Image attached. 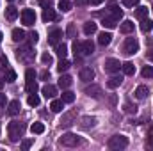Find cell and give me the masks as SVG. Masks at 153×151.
I'll use <instances>...</instances> for the list:
<instances>
[{"mask_svg":"<svg viewBox=\"0 0 153 151\" xmlns=\"http://www.w3.org/2000/svg\"><path fill=\"white\" fill-rule=\"evenodd\" d=\"M146 57H148V61H152V62H153V52H148V53H146Z\"/></svg>","mask_w":153,"mask_h":151,"instance_id":"9f6ffc18","label":"cell"},{"mask_svg":"<svg viewBox=\"0 0 153 151\" xmlns=\"http://www.w3.org/2000/svg\"><path fill=\"white\" fill-rule=\"evenodd\" d=\"M148 16V7H144V5H139L137 9H135V18H139V20H144Z\"/></svg>","mask_w":153,"mask_h":151,"instance_id":"4dcf8cb0","label":"cell"},{"mask_svg":"<svg viewBox=\"0 0 153 151\" xmlns=\"http://www.w3.org/2000/svg\"><path fill=\"white\" fill-rule=\"evenodd\" d=\"M78 76H80V80L82 82H91L93 78H94V70L93 68H80V73H78Z\"/></svg>","mask_w":153,"mask_h":151,"instance_id":"30bf717a","label":"cell"},{"mask_svg":"<svg viewBox=\"0 0 153 151\" xmlns=\"http://www.w3.org/2000/svg\"><path fill=\"white\" fill-rule=\"evenodd\" d=\"M61 126L62 128H70L71 124H75L76 123V112L75 110H68L66 114H62V117H61Z\"/></svg>","mask_w":153,"mask_h":151,"instance_id":"8992f818","label":"cell"},{"mask_svg":"<svg viewBox=\"0 0 153 151\" xmlns=\"http://www.w3.org/2000/svg\"><path fill=\"white\" fill-rule=\"evenodd\" d=\"M117 21H119V20H116L114 16H105V18L102 20V25H103L105 29H114L116 25H117Z\"/></svg>","mask_w":153,"mask_h":151,"instance_id":"e0dca14e","label":"cell"},{"mask_svg":"<svg viewBox=\"0 0 153 151\" xmlns=\"http://www.w3.org/2000/svg\"><path fill=\"white\" fill-rule=\"evenodd\" d=\"M23 39H25V32L22 29H14L13 30V41L18 43V41H23Z\"/></svg>","mask_w":153,"mask_h":151,"instance_id":"e575fe53","label":"cell"},{"mask_svg":"<svg viewBox=\"0 0 153 151\" xmlns=\"http://www.w3.org/2000/svg\"><path fill=\"white\" fill-rule=\"evenodd\" d=\"M66 36L68 38H76V27H75V23H68V29H66Z\"/></svg>","mask_w":153,"mask_h":151,"instance_id":"8d00e7d4","label":"cell"},{"mask_svg":"<svg viewBox=\"0 0 153 151\" xmlns=\"http://www.w3.org/2000/svg\"><path fill=\"white\" fill-rule=\"evenodd\" d=\"M7 133H9V141H11V142H18L20 137H22V133H23V126H22V123H18V121H11L9 126H7Z\"/></svg>","mask_w":153,"mask_h":151,"instance_id":"7a4b0ae2","label":"cell"},{"mask_svg":"<svg viewBox=\"0 0 153 151\" xmlns=\"http://www.w3.org/2000/svg\"><path fill=\"white\" fill-rule=\"evenodd\" d=\"M4 105H5V94L0 93V107H4Z\"/></svg>","mask_w":153,"mask_h":151,"instance_id":"db71d44e","label":"cell"},{"mask_svg":"<svg viewBox=\"0 0 153 151\" xmlns=\"http://www.w3.org/2000/svg\"><path fill=\"white\" fill-rule=\"evenodd\" d=\"M61 100H62L64 103H73V101H75V94H73L71 91H64V93H62V98H61Z\"/></svg>","mask_w":153,"mask_h":151,"instance_id":"836d02e7","label":"cell"},{"mask_svg":"<svg viewBox=\"0 0 153 151\" xmlns=\"http://www.w3.org/2000/svg\"><path fill=\"white\" fill-rule=\"evenodd\" d=\"M20 109H22L20 101H18V100H13V101L9 103V109H7V112L11 114V115H16V114H20Z\"/></svg>","mask_w":153,"mask_h":151,"instance_id":"cb8c5ba5","label":"cell"},{"mask_svg":"<svg viewBox=\"0 0 153 151\" xmlns=\"http://www.w3.org/2000/svg\"><path fill=\"white\" fill-rule=\"evenodd\" d=\"M29 105H32V107H38L39 105V96L34 93V94H29Z\"/></svg>","mask_w":153,"mask_h":151,"instance_id":"60d3db41","label":"cell"},{"mask_svg":"<svg viewBox=\"0 0 153 151\" xmlns=\"http://www.w3.org/2000/svg\"><path fill=\"white\" fill-rule=\"evenodd\" d=\"M59 144L61 146H66V148H75L78 144H82V139L78 135H75V133H64L59 139Z\"/></svg>","mask_w":153,"mask_h":151,"instance_id":"277c9868","label":"cell"},{"mask_svg":"<svg viewBox=\"0 0 153 151\" xmlns=\"http://www.w3.org/2000/svg\"><path fill=\"white\" fill-rule=\"evenodd\" d=\"M50 109H52V112H61V110L64 109V101H62V100H52Z\"/></svg>","mask_w":153,"mask_h":151,"instance_id":"484cf974","label":"cell"},{"mask_svg":"<svg viewBox=\"0 0 153 151\" xmlns=\"http://www.w3.org/2000/svg\"><path fill=\"white\" fill-rule=\"evenodd\" d=\"M143 76H144V78H152L153 76V68L152 66H144V68H143Z\"/></svg>","mask_w":153,"mask_h":151,"instance_id":"b9f144b4","label":"cell"},{"mask_svg":"<svg viewBox=\"0 0 153 151\" xmlns=\"http://www.w3.org/2000/svg\"><path fill=\"white\" fill-rule=\"evenodd\" d=\"M5 18H7L9 21H14V20L18 18V9L13 7V5H9V7L5 9Z\"/></svg>","mask_w":153,"mask_h":151,"instance_id":"7402d4cb","label":"cell"},{"mask_svg":"<svg viewBox=\"0 0 153 151\" xmlns=\"http://www.w3.org/2000/svg\"><path fill=\"white\" fill-rule=\"evenodd\" d=\"M32 146V141L30 139H25V141H22V150H29Z\"/></svg>","mask_w":153,"mask_h":151,"instance_id":"7dc6e473","label":"cell"},{"mask_svg":"<svg viewBox=\"0 0 153 151\" xmlns=\"http://www.w3.org/2000/svg\"><path fill=\"white\" fill-rule=\"evenodd\" d=\"M119 68H121V64H119V61L117 59H107L105 61V71L107 73H119Z\"/></svg>","mask_w":153,"mask_h":151,"instance_id":"9c48e42d","label":"cell"},{"mask_svg":"<svg viewBox=\"0 0 153 151\" xmlns=\"http://www.w3.org/2000/svg\"><path fill=\"white\" fill-rule=\"evenodd\" d=\"M121 68H123V73L128 76H132L135 73V66L132 64V62H125V64H121Z\"/></svg>","mask_w":153,"mask_h":151,"instance_id":"83f0119b","label":"cell"},{"mask_svg":"<svg viewBox=\"0 0 153 151\" xmlns=\"http://www.w3.org/2000/svg\"><path fill=\"white\" fill-rule=\"evenodd\" d=\"M41 78H43V80H48V78H50V71H48V70H43V71H41Z\"/></svg>","mask_w":153,"mask_h":151,"instance_id":"681fc988","label":"cell"},{"mask_svg":"<svg viewBox=\"0 0 153 151\" xmlns=\"http://www.w3.org/2000/svg\"><path fill=\"white\" fill-rule=\"evenodd\" d=\"M121 82H123V76L116 75V73H114V75L107 80V85H109L111 89H116V87H119V85H121Z\"/></svg>","mask_w":153,"mask_h":151,"instance_id":"4fadbf2b","label":"cell"},{"mask_svg":"<svg viewBox=\"0 0 153 151\" xmlns=\"http://www.w3.org/2000/svg\"><path fill=\"white\" fill-rule=\"evenodd\" d=\"M152 11H153V7H152Z\"/></svg>","mask_w":153,"mask_h":151,"instance_id":"91938a15","label":"cell"},{"mask_svg":"<svg viewBox=\"0 0 153 151\" xmlns=\"http://www.w3.org/2000/svg\"><path fill=\"white\" fill-rule=\"evenodd\" d=\"M123 52H125V55H134V53H137V52H139V43H137V39L135 38H126L125 44H123Z\"/></svg>","mask_w":153,"mask_h":151,"instance_id":"5b68a950","label":"cell"},{"mask_svg":"<svg viewBox=\"0 0 153 151\" xmlns=\"http://www.w3.org/2000/svg\"><path fill=\"white\" fill-rule=\"evenodd\" d=\"M41 5H43V9L52 7V0H41Z\"/></svg>","mask_w":153,"mask_h":151,"instance_id":"816d5d0a","label":"cell"},{"mask_svg":"<svg viewBox=\"0 0 153 151\" xmlns=\"http://www.w3.org/2000/svg\"><path fill=\"white\" fill-rule=\"evenodd\" d=\"M61 39H62V30H59V29H55L48 34V43L50 44H57Z\"/></svg>","mask_w":153,"mask_h":151,"instance_id":"7c38bea8","label":"cell"},{"mask_svg":"<svg viewBox=\"0 0 153 151\" xmlns=\"http://www.w3.org/2000/svg\"><path fill=\"white\" fill-rule=\"evenodd\" d=\"M22 21H23V25L32 27L36 23V13L32 9H23L22 11Z\"/></svg>","mask_w":153,"mask_h":151,"instance_id":"52a82bcc","label":"cell"},{"mask_svg":"<svg viewBox=\"0 0 153 151\" xmlns=\"http://www.w3.org/2000/svg\"><path fill=\"white\" fill-rule=\"evenodd\" d=\"M75 4L82 7V5H87V4H89V0H75Z\"/></svg>","mask_w":153,"mask_h":151,"instance_id":"f5cc1de1","label":"cell"},{"mask_svg":"<svg viewBox=\"0 0 153 151\" xmlns=\"http://www.w3.org/2000/svg\"><path fill=\"white\" fill-rule=\"evenodd\" d=\"M2 87H4V80L0 78V91H2Z\"/></svg>","mask_w":153,"mask_h":151,"instance_id":"6f0895ef","label":"cell"},{"mask_svg":"<svg viewBox=\"0 0 153 151\" xmlns=\"http://www.w3.org/2000/svg\"><path fill=\"white\" fill-rule=\"evenodd\" d=\"M123 4L126 7H137L139 5V0H123Z\"/></svg>","mask_w":153,"mask_h":151,"instance_id":"bcb514c9","label":"cell"},{"mask_svg":"<svg viewBox=\"0 0 153 151\" xmlns=\"http://www.w3.org/2000/svg\"><path fill=\"white\" fill-rule=\"evenodd\" d=\"M0 41H2V34H0Z\"/></svg>","mask_w":153,"mask_h":151,"instance_id":"680465c9","label":"cell"},{"mask_svg":"<svg viewBox=\"0 0 153 151\" xmlns=\"http://www.w3.org/2000/svg\"><path fill=\"white\" fill-rule=\"evenodd\" d=\"M87 96H91V98H102V94H103V91H102V87L100 85H96V84H91L89 87H85V91H84Z\"/></svg>","mask_w":153,"mask_h":151,"instance_id":"ba28073f","label":"cell"},{"mask_svg":"<svg viewBox=\"0 0 153 151\" xmlns=\"http://www.w3.org/2000/svg\"><path fill=\"white\" fill-rule=\"evenodd\" d=\"M38 39H39L38 32H34V30H32V32L29 34V44H30V46H32V44H36V43H38Z\"/></svg>","mask_w":153,"mask_h":151,"instance_id":"7bdbcfd3","label":"cell"},{"mask_svg":"<svg viewBox=\"0 0 153 151\" xmlns=\"http://www.w3.org/2000/svg\"><path fill=\"white\" fill-rule=\"evenodd\" d=\"M59 9H61L62 13L71 11V2H70V0H61V2H59Z\"/></svg>","mask_w":153,"mask_h":151,"instance_id":"d590c367","label":"cell"},{"mask_svg":"<svg viewBox=\"0 0 153 151\" xmlns=\"http://www.w3.org/2000/svg\"><path fill=\"white\" fill-rule=\"evenodd\" d=\"M148 146L153 150V126L150 128V132H148Z\"/></svg>","mask_w":153,"mask_h":151,"instance_id":"c3c4849f","label":"cell"},{"mask_svg":"<svg viewBox=\"0 0 153 151\" xmlns=\"http://www.w3.org/2000/svg\"><path fill=\"white\" fill-rule=\"evenodd\" d=\"M102 2H103V0H89V4H91V5H100Z\"/></svg>","mask_w":153,"mask_h":151,"instance_id":"11a10c76","label":"cell"},{"mask_svg":"<svg viewBox=\"0 0 153 151\" xmlns=\"http://www.w3.org/2000/svg\"><path fill=\"white\" fill-rule=\"evenodd\" d=\"M41 93H43V96H45L46 100H48V98H50V100H53V98H55V94H57V87H55V85H52V84H46V85L41 89Z\"/></svg>","mask_w":153,"mask_h":151,"instance_id":"8fae6325","label":"cell"},{"mask_svg":"<svg viewBox=\"0 0 153 151\" xmlns=\"http://www.w3.org/2000/svg\"><path fill=\"white\" fill-rule=\"evenodd\" d=\"M107 146H109L111 150H114V151L125 150V148L128 146V139H126L125 135H112V137L109 139V142H107Z\"/></svg>","mask_w":153,"mask_h":151,"instance_id":"3957f363","label":"cell"},{"mask_svg":"<svg viewBox=\"0 0 153 151\" xmlns=\"http://www.w3.org/2000/svg\"><path fill=\"white\" fill-rule=\"evenodd\" d=\"M71 85V76L70 75H62L59 78V87H62V89H68Z\"/></svg>","mask_w":153,"mask_h":151,"instance_id":"f1b7e54d","label":"cell"},{"mask_svg":"<svg viewBox=\"0 0 153 151\" xmlns=\"http://www.w3.org/2000/svg\"><path fill=\"white\" fill-rule=\"evenodd\" d=\"M111 41H112V34H111V32H100V34H98V43H100L102 46L111 44Z\"/></svg>","mask_w":153,"mask_h":151,"instance_id":"5bb4252c","label":"cell"},{"mask_svg":"<svg viewBox=\"0 0 153 151\" xmlns=\"http://www.w3.org/2000/svg\"><path fill=\"white\" fill-rule=\"evenodd\" d=\"M119 30H121L123 34H132V32H134V21H130V20H125V21L121 23Z\"/></svg>","mask_w":153,"mask_h":151,"instance_id":"d6986e66","label":"cell"},{"mask_svg":"<svg viewBox=\"0 0 153 151\" xmlns=\"http://www.w3.org/2000/svg\"><path fill=\"white\" fill-rule=\"evenodd\" d=\"M16 80V73L13 71V70H5V75H4V82H14Z\"/></svg>","mask_w":153,"mask_h":151,"instance_id":"74e56055","label":"cell"},{"mask_svg":"<svg viewBox=\"0 0 153 151\" xmlns=\"http://www.w3.org/2000/svg\"><path fill=\"white\" fill-rule=\"evenodd\" d=\"M109 9H111V16H114L116 20H121V18H123V11H121L116 4H111Z\"/></svg>","mask_w":153,"mask_h":151,"instance_id":"4316f807","label":"cell"},{"mask_svg":"<svg viewBox=\"0 0 153 151\" xmlns=\"http://www.w3.org/2000/svg\"><path fill=\"white\" fill-rule=\"evenodd\" d=\"M25 91H27L29 94L38 93V82H36V80H27V82H25Z\"/></svg>","mask_w":153,"mask_h":151,"instance_id":"d4e9b609","label":"cell"},{"mask_svg":"<svg viewBox=\"0 0 153 151\" xmlns=\"http://www.w3.org/2000/svg\"><path fill=\"white\" fill-rule=\"evenodd\" d=\"M123 109H125V112H126V114H135V112H137V107H135V105H132L130 101H126V103L123 105Z\"/></svg>","mask_w":153,"mask_h":151,"instance_id":"ab89813d","label":"cell"},{"mask_svg":"<svg viewBox=\"0 0 153 151\" xmlns=\"http://www.w3.org/2000/svg\"><path fill=\"white\" fill-rule=\"evenodd\" d=\"M55 18H57V14H55V11H53L52 7L43 9V20H45V21H53Z\"/></svg>","mask_w":153,"mask_h":151,"instance_id":"ac0fdd59","label":"cell"},{"mask_svg":"<svg viewBox=\"0 0 153 151\" xmlns=\"http://www.w3.org/2000/svg\"><path fill=\"white\" fill-rule=\"evenodd\" d=\"M30 132H32V133H43V132H45V124H43V123H34V124H32V126H30Z\"/></svg>","mask_w":153,"mask_h":151,"instance_id":"f35d334b","label":"cell"},{"mask_svg":"<svg viewBox=\"0 0 153 151\" xmlns=\"http://www.w3.org/2000/svg\"><path fill=\"white\" fill-rule=\"evenodd\" d=\"M96 29H98V27H96V23H94V21H85V23H84V34H85V36L94 34V32H96Z\"/></svg>","mask_w":153,"mask_h":151,"instance_id":"603a6c76","label":"cell"},{"mask_svg":"<svg viewBox=\"0 0 153 151\" xmlns=\"http://www.w3.org/2000/svg\"><path fill=\"white\" fill-rule=\"evenodd\" d=\"M148 94H150V89L146 85H139L135 89V98L137 100H144V98H148Z\"/></svg>","mask_w":153,"mask_h":151,"instance_id":"2e32d148","label":"cell"},{"mask_svg":"<svg viewBox=\"0 0 153 151\" xmlns=\"http://www.w3.org/2000/svg\"><path fill=\"white\" fill-rule=\"evenodd\" d=\"M16 57H18V61H22V62H25V64H30V62H34L36 52H34L30 46H22V48L16 50Z\"/></svg>","mask_w":153,"mask_h":151,"instance_id":"6da1fadb","label":"cell"},{"mask_svg":"<svg viewBox=\"0 0 153 151\" xmlns=\"http://www.w3.org/2000/svg\"><path fill=\"white\" fill-rule=\"evenodd\" d=\"M73 53H75V61L80 59V57H84L82 55V43L80 41H73Z\"/></svg>","mask_w":153,"mask_h":151,"instance_id":"1f68e13d","label":"cell"},{"mask_svg":"<svg viewBox=\"0 0 153 151\" xmlns=\"http://www.w3.org/2000/svg\"><path fill=\"white\" fill-rule=\"evenodd\" d=\"M5 66H7V59L4 55H0V70H4Z\"/></svg>","mask_w":153,"mask_h":151,"instance_id":"f907efd6","label":"cell"},{"mask_svg":"<svg viewBox=\"0 0 153 151\" xmlns=\"http://www.w3.org/2000/svg\"><path fill=\"white\" fill-rule=\"evenodd\" d=\"M25 78H27V80H36V71H34L32 68H29L27 73H25Z\"/></svg>","mask_w":153,"mask_h":151,"instance_id":"ee69618b","label":"cell"},{"mask_svg":"<svg viewBox=\"0 0 153 151\" xmlns=\"http://www.w3.org/2000/svg\"><path fill=\"white\" fill-rule=\"evenodd\" d=\"M55 53H57L61 59H66V55H68V46H66L64 43H57V44H55Z\"/></svg>","mask_w":153,"mask_h":151,"instance_id":"ffe728a7","label":"cell"},{"mask_svg":"<svg viewBox=\"0 0 153 151\" xmlns=\"http://www.w3.org/2000/svg\"><path fill=\"white\" fill-rule=\"evenodd\" d=\"M41 61H43V64H52V55L50 53H43V57H41Z\"/></svg>","mask_w":153,"mask_h":151,"instance_id":"f6af8a7d","label":"cell"},{"mask_svg":"<svg viewBox=\"0 0 153 151\" xmlns=\"http://www.w3.org/2000/svg\"><path fill=\"white\" fill-rule=\"evenodd\" d=\"M94 124H96V117H91V115L82 117V128H84V130H89V128H93Z\"/></svg>","mask_w":153,"mask_h":151,"instance_id":"44dd1931","label":"cell"},{"mask_svg":"<svg viewBox=\"0 0 153 151\" xmlns=\"http://www.w3.org/2000/svg\"><path fill=\"white\" fill-rule=\"evenodd\" d=\"M141 30L144 32V34H148V32H152L153 30V21L152 20H143V23H141Z\"/></svg>","mask_w":153,"mask_h":151,"instance_id":"f546056e","label":"cell"},{"mask_svg":"<svg viewBox=\"0 0 153 151\" xmlns=\"http://www.w3.org/2000/svg\"><path fill=\"white\" fill-rule=\"evenodd\" d=\"M94 52V44H93V41H82V55H91Z\"/></svg>","mask_w":153,"mask_h":151,"instance_id":"9a60e30c","label":"cell"},{"mask_svg":"<svg viewBox=\"0 0 153 151\" xmlns=\"http://www.w3.org/2000/svg\"><path fill=\"white\" fill-rule=\"evenodd\" d=\"M70 66H71V64H70L66 59H61V61H59V64H57V71H59V73H64V71H68V70H70Z\"/></svg>","mask_w":153,"mask_h":151,"instance_id":"d6a6232c","label":"cell"}]
</instances>
